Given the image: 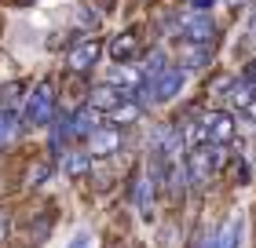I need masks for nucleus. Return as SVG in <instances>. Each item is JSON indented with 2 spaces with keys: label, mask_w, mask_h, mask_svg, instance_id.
Returning a JSON list of instances; mask_svg holds the SVG:
<instances>
[{
  "label": "nucleus",
  "mask_w": 256,
  "mask_h": 248,
  "mask_svg": "<svg viewBox=\"0 0 256 248\" xmlns=\"http://www.w3.org/2000/svg\"><path fill=\"white\" fill-rule=\"evenodd\" d=\"M176 62L187 69V73H194V69H208V66H212V44H180Z\"/></svg>",
  "instance_id": "11"
},
{
  "label": "nucleus",
  "mask_w": 256,
  "mask_h": 248,
  "mask_svg": "<svg viewBox=\"0 0 256 248\" xmlns=\"http://www.w3.org/2000/svg\"><path fill=\"white\" fill-rule=\"evenodd\" d=\"M26 95H30V84H26V80H8V84L0 88V110H8V113H18V117H22V106H26Z\"/></svg>",
  "instance_id": "12"
},
{
  "label": "nucleus",
  "mask_w": 256,
  "mask_h": 248,
  "mask_svg": "<svg viewBox=\"0 0 256 248\" xmlns=\"http://www.w3.org/2000/svg\"><path fill=\"white\" fill-rule=\"evenodd\" d=\"M106 84L124 91L128 99H139L143 88H146V77H143V69H139V62H114L106 69Z\"/></svg>",
  "instance_id": "5"
},
{
  "label": "nucleus",
  "mask_w": 256,
  "mask_h": 248,
  "mask_svg": "<svg viewBox=\"0 0 256 248\" xmlns=\"http://www.w3.org/2000/svg\"><path fill=\"white\" fill-rule=\"evenodd\" d=\"M242 230H246V219L234 212V216L216 230V248H238L242 245Z\"/></svg>",
  "instance_id": "14"
},
{
  "label": "nucleus",
  "mask_w": 256,
  "mask_h": 248,
  "mask_svg": "<svg viewBox=\"0 0 256 248\" xmlns=\"http://www.w3.org/2000/svg\"><path fill=\"white\" fill-rule=\"evenodd\" d=\"M242 121H246V124L252 128V132H256V102L249 106V110H246V113H242Z\"/></svg>",
  "instance_id": "19"
},
{
  "label": "nucleus",
  "mask_w": 256,
  "mask_h": 248,
  "mask_svg": "<svg viewBox=\"0 0 256 248\" xmlns=\"http://www.w3.org/2000/svg\"><path fill=\"white\" fill-rule=\"evenodd\" d=\"M84 146H88V153H92L96 161H110L114 153H121V146H124V132H121V128H114V124H102Z\"/></svg>",
  "instance_id": "6"
},
{
  "label": "nucleus",
  "mask_w": 256,
  "mask_h": 248,
  "mask_svg": "<svg viewBox=\"0 0 256 248\" xmlns=\"http://www.w3.org/2000/svg\"><path fill=\"white\" fill-rule=\"evenodd\" d=\"M227 164V146H194L187 150V172H190V183L198 186V190H208L212 186V179L220 172H224Z\"/></svg>",
  "instance_id": "2"
},
{
  "label": "nucleus",
  "mask_w": 256,
  "mask_h": 248,
  "mask_svg": "<svg viewBox=\"0 0 256 248\" xmlns=\"http://www.w3.org/2000/svg\"><path fill=\"white\" fill-rule=\"evenodd\" d=\"M8 230H11V219H8V212L0 208V241H8Z\"/></svg>",
  "instance_id": "18"
},
{
  "label": "nucleus",
  "mask_w": 256,
  "mask_h": 248,
  "mask_svg": "<svg viewBox=\"0 0 256 248\" xmlns=\"http://www.w3.org/2000/svg\"><path fill=\"white\" fill-rule=\"evenodd\" d=\"M55 117H59V91H55L52 77H40L22 106V128H48Z\"/></svg>",
  "instance_id": "1"
},
{
  "label": "nucleus",
  "mask_w": 256,
  "mask_h": 248,
  "mask_svg": "<svg viewBox=\"0 0 256 248\" xmlns=\"http://www.w3.org/2000/svg\"><path fill=\"white\" fill-rule=\"evenodd\" d=\"M92 164H96V157L88 153V146H70L66 153H59V168L66 179H84L92 172Z\"/></svg>",
  "instance_id": "9"
},
{
  "label": "nucleus",
  "mask_w": 256,
  "mask_h": 248,
  "mask_svg": "<svg viewBox=\"0 0 256 248\" xmlns=\"http://www.w3.org/2000/svg\"><path fill=\"white\" fill-rule=\"evenodd\" d=\"M102 40L96 37V33H77L74 40H70V48L62 55V69L66 73H74V77H88L92 69L99 66V58H102Z\"/></svg>",
  "instance_id": "3"
},
{
  "label": "nucleus",
  "mask_w": 256,
  "mask_h": 248,
  "mask_svg": "<svg viewBox=\"0 0 256 248\" xmlns=\"http://www.w3.org/2000/svg\"><path fill=\"white\" fill-rule=\"evenodd\" d=\"M48 175H52V164H37V168L30 172V183H33V186H40L44 179H48Z\"/></svg>",
  "instance_id": "16"
},
{
  "label": "nucleus",
  "mask_w": 256,
  "mask_h": 248,
  "mask_svg": "<svg viewBox=\"0 0 256 248\" xmlns=\"http://www.w3.org/2000/svg\"><path fill=\"white\" fill-rule=\"evenodd\" d=\"M187 77H190L187 69H183L180 62H172V66L165 69V73H161V77H154V80H150V84L143 88L139 102H143V106H165V102H172V99H176L180 91H183Z\"/></svg>",
  "instance_id": "4"
},
{
  "label": "nucleus",
  "mask_w": 256,
  "mask_h": 248,
  "mask_svg": "<svg viewBox=\"0 0 256 248\" xmlns=\"http://www.w3.org/2000/svg\"><path fill=\"white\" fill-rule=\"evenodd\" d=\"M70 124H74V139L77 143H88V139L106 124V117H102L92 102H80L77 110H70Z\"/></svg>",
  "instance_id": "7"
},
{
  "label": "nucleus",
  "mask_w": 256,
  "mask_h": 248,
  "mask_svg": "<svg viewBox=\"0 0 256 248\" xmlns=\"http://www.w3.org/2000/svg\"><path fill=\"white\" fill-rule=\"evenodd\" d=\"M139 4H150V0H139Z\"/></svg>",
  "instance_id": "24"
},
{
  "label": "nucleus",
  "mask_w": 256,
  "mask_h": 248,
  "mask_svg": "<svg viewBox=\"0 0 256 248\" xmlns=\"http://www.w3.org/2000/svg\"><path fill=\"white\" fill-rule=\"evenodd\" d=\"M121 99H128V95H124V91H118L114 84H106V80H102V84H96V88L88 91V99H84V102H92V106H96V110H99L102 117H106V113H110V110H114V106H118Z\"/></svg>",
  "instance_id": "13"
},
{
  "label": "nucleus",
  "mask_w": 256,
  "mask_h": 248,
  "mask_svg": "<svg viewBox=\"0 0 256 248\" xmlns=\"http://www.w3.org/2000/svg\"><path fill=\"white\" fill-rule=\"evenodd\" d=\"M22 128V117L18 113H8V110H0V146H8L11 139H15V132Z\"/></svg>",
  "instance_id": "15"
},
{
  "label": "nucleus",
  "mask_w": 256,
  "mask_h": 248,
  "mask_svg": "<svg viewBox=\"0 0 256 248\" xmlns=\"http://www.w3.org/2000/svg\"><path fill=\"white\" fill-rule=\"evenodd\" d=\"M249 37H252V40H256V18H252V26H249Z\"/></svg>",
  "instance_id": "22"
},
{
  "label": "nucleus",
  "mask_w": 256,
  "mask_h": 248,
  "mask_svg": "<svg viewBox=\"0 0 256 248\" xmlns=\"http://www.w3.org/2000/svg\"><path fill=\"white\" fill-rule=\"evenodd\" d=\"M106 51H110L114 62H139L146 48H143V40H139L136 29H121V33H114V37H110Z\"/></svg>",
  "instance_id": "8"
},
{
  "label": "nucleus",
  "mask_w": 256,
  "mask_h": 248,
  "mask_svg": "<svg viewBox=\"0 0 256 248\" xmlns=\"http://www.w3.org/2000/svg\"><path fill=\"white\" fill-rule=\"evenodd\" d=\"M183 7H194V11H212L216 0H183Z\"/></svg>",
  "instance_id": "17"
},
{
  "label": "nucleus",
  "mask_w": 256,
  "mask_h": 248,
  "mask_svg": "<svg viewBox=\"0 0 256 248\" xmlns=\"http://www.w3.org/2000/svg\"><path fill=\"white\" fill-rule=\"evenodd\" d=\"M143 117H146V106L139 102V99H121L106 113V124H114V128H121V132H124V128H136Z\"/></svg>",
  "instance_id": "10"
},
{
  "label": "nucleus",
  "mask_w": 256,
  "mask_h": 248,
  "mask_svg": "<svg viewBox=\"0 0 256 248\" xmlns=\"http://www.w3.org/2000/svg\"><path fill=\"white\" fill-rule=\"evenodd\" d=\"M15 4H33V0H15Z\"/></svg>",
  "instance_id": "23"
},
{
  "label": "nucleus",
  "mask_w": 256,
  "mask_h": 248,
  "mask_svg": "<svg viewBox=\"0 0 256 248\" xmlns=\"http://www.w3.org/2000/svg\"><path fill=\"white\" fill-rule=\"evenodd\" d=\"M230 7H242V4H252V0H227Z\"/></svg>",
  "instance_id": "21"
},
{
  "label": "nucleus",
  "mask_w": 256,
  "mask_h": 248,
  "mask_svg": "<svg viewBox=\"0 0 256 248\" xmlns=\"http://www.w3.org/2000/svg\"><path fill=\"white\" fill-rule=\"evenodd\" d=\"M74 248H88V238H84V234H80V238L74 241Z\"/></svg>",
  "instance_id": "20"
}]
</instances>
